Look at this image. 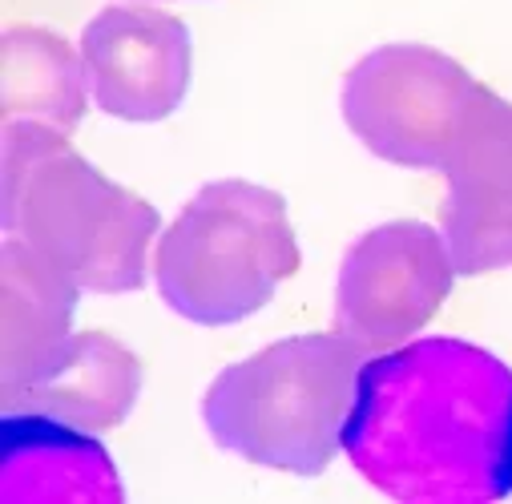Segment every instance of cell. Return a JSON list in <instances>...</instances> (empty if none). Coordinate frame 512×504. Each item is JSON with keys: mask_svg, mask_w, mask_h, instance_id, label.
I'll return each mask as SVG.
<instances>
[{"mask_svg": "<svg viewBox=\"0 0 512 504\" xmlns=\"http://www.w3.org/2000/svg\"><path fill=\"white\" fill-rule=\"evenodd\" d=\"M0 496H5V504H113L125 496V488L109 452L85 428L37 412H9L5 432H0Z\"/></svg>", "mask_w": 512, "mask_h": 504, "instance_id": "9c48e42d", "label": "cell"}, {"mask_svg": "<svg viewBox=\"0 0 512 504\" xmlns=\"http://www.w3.org/2000/svg\"><path fill=\"white\" fill-rule=\"evenodd\" d=\"M359 367L363 347L343 331L271 343L206 388V428L250 464L315 476L343 448Z\"/></svg>", "mask_w": 512, "mask_h": 504, "instance_id": "3957f363", "label": "cell"}, {"mask_svg": "<svg viewBox=\"0 0 512 504\" xmlns=\"http://www.w3.org/2000/svg\"><path fill=\"white\" fill-rule=\"evenodd\" d=\"M343 452L400 500L512 496V371L464 339H420L359 367Z\"/></svg>", "mask_w": 512, "mask_h": 504, "instance_id": "6da1fadb", "label": "cell"}, {"mask_svg": "<svg viewBox=\"0 0 512 504\" xmlns=\"http://www.w3.org/2000/svg\"><path fill=\"white\" fill-rule=\"evenodd\" d=\"M85 61L81 49L49 29L5 33V121H37L53 130H73L85 113Z\"/></svg>", "mask_w": 512, "mask_h": 504, "instance_id": "7c38bea8", "label": "cell"}, {"mask_svg": "<svg viewBox=\"0 0 512 504\" xmlns=\"http://www.w3.org/2000/svg\"><path fill=\"white\" fill-rule=\"evenodd\" d=\"M299 267L287 202L242 178L202 186L154 246V283L194 323H238Z\"/></svg>", "mask_w": 512, "mask_h": 504, "instance_id": "277c9868", "label": "cell"}, {"mask_svg": "<svg viewBox=\"0 0 512 504\" xmlns=\"http://www.w3.org/2000/svg\"><path fill=\"white\" fill-rule=\"evenodd\" d=\"M456 263L424 222H388L367 230L339 267L335 331L363 351L412 339L448 299Z\"/></svg>", "mask_w": 512, "mask_h": 504, "instance_id": "8992f818", "label": "cell"}, {"mask_svg": "<svg viewBox=\"0 0 512 504\" xmlns=\"http://www.w3.org/2000/svg\"><path fill=\"white\" fill-rule=\"evenodd\" d=\"M440 234L460 275L512 267V105L480 85L440 162Z\"/></svg>", "mask_w": 512, "mask_h": 504, "instance_id": "52a82bcc", "label": "cell"}, {"mask_svg": "<svg viewBox=\"0 0 512 504\" xmlns=\"http://www.w3.org/2000/svg\"><path fill=\"white\" fill-rule=\"evenodd\" d=\"M81 61L93 105L121 121H162L190 89V33L158 9L97 13L81 33Z\"/></svg>", "mask_w": 512, "mask_h": 504, "instance_id": "ba28073f", "label": "cell"}, {"mask_svg": "<svg viewBox=\"0 0 512 504\" xmlns=\"http://www.w3.org/2000/svg\"><path fill=\"white\" fill-rule=\"evenodd\" d=\"M138 392H142V363L134 359V351H125L105 331H85L73 335L65 355L5 408L53 416L85 432H105L134 412Z\"/></svg>", "mask_w": 512, "mask_h": 504, "instance_id": "8fae6325", "label": "cell"}, {"mask_svg": "<svg viewBox=\"0 0 512 504\" xmlns=\"http://www.w3.org/2000/svg\"><path fill=\"white\" fill-rule=\"evenodd\" d=\"M480 93L452 57L424 45L367 53L343 81V121L379 158L440 170L460 121Z\"/></svg>", "mask_w": 512, "mask_h": 504, "instance_id": "5b68a950", "label": "cell"}, {"mask_svg": "<svg viewBox=\"0 0 512 504\" xmlns=\"http://www.w3.org/2000/svg\"><path fill=\"white\" fill-rule=\"evenodd\" d=\"M5 230L57 263L81 291H138L158 214L97 174L53 125L5 130Z\"/></svg>", "mask_w": 512, "mask_h": 504, "instance_id": "7a4b0ae2", "label": "cell"}, {"mask_svg": "<svg viewBox=\"0 0 512 504\" xmlns=\"http://www.w3.org/2000/svg\"><path fill=\"white\" fill-rule=\"evenodd\" d=\"M77 283L21 238H5V404L65 355Z\"/></svg>", "mask_w": 512, "mask_h": 504, "instance_id": "30bf717a", "label": "cell"}]
</instances>
